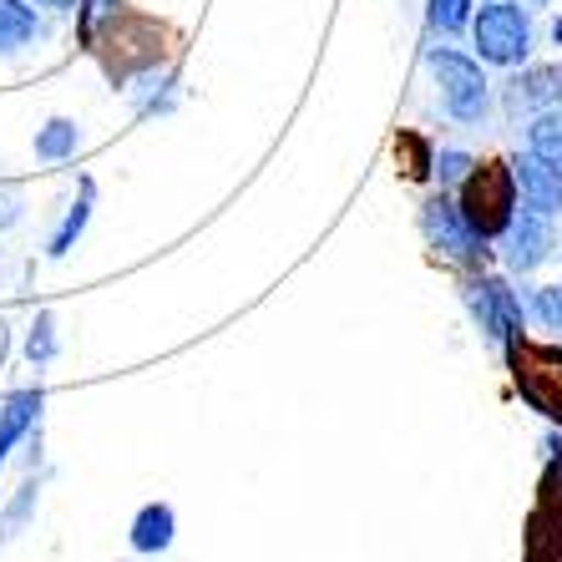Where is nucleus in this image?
Wrapping results in <instances>:
<instances>
[{
	"instance_id": "1",
	"label": "nucleus",
	"mask_w": 562,
	"mask_h": 562,
	"mask_svg": "<svg viewBox=\"0 0 562 562\" xmlns=\"http://www.w3.org/2000/svg\"><path fill=\"white\" fill-rule=\"evenodd\" d=\"M512 209H517V178H512V172H502L497 162H486L482 172H471V188H467V198H461V213H467V223L476 228V234L482 238L507 234Z\"/></svg>"
},
{
	"instance_id": "2",
	"label": "nucleus",
	"mask_w": 562,
	"mask_h": 562,
	"mask_svg": "<svg viewBox=\"0 0 562 562\" xmlns=\"http://www.w3.org/2000/svg\"><path fill=\"white\" fill-rule=\"evenodd\" d=\"M471 36H476V56L492 66H517L527 56V46H532V26H527L522 5H507V0L486 5L471 21Z\"/></svg>"
},
{
	"instance_id": "3",
	"label": "nucleus",
	"mask_w": 562,
	"mask_h": 562,
	"mask_svg": "<svg viewBox=\"0 0 562 562\" xmlns=\"http://www.w3.org/2000/svg\"><path fill=\"white\" fill-rule=\"evenodd\" d=\"M420 228H426V238H431V249L446 254L451 263H476L486 254V238L476 234L467 223V213H461V203H451V198H431L426 209H420Z\"/></svg>"
},
{
	"instance_id": "4",
	"label": "nucleus",
	"mask_w": 562,
	"mask_h": 562,
	"mask_svg": "<svg viewBox=\"0 0 562 562\" xmlns=\"http://www.w3.org/2000/svg\"><path fill=\"white\" fill-rule=\"evenodd\" d=\"M431 71H436V81H441V106L446 112H451L457 122H482V112H486L482 66L467 61V56H457V52H436Z\"/></svg>"
},
{
	"instance_id": "5",
	"label": "nucleus",
	"mask_w": 562,
	"mask_h": 562,
	"mask_svg": "<svg viewBox=\"0 0 562 562\" xmlns=\"http://www.w3.org/2000/svg\"><path fill=\"white\" fill-rule=\"evenodd\" d=\"M467 304H471V314H476V325H482L486 340H497V345L517 340V329H522V304H517V294H512L502 279H471Z\"/></svg>"
},
{
	"instance_id": "6",
	"label": "nucleus",
	"mask_w": 562,
	"mask_h": 562,
	"mask_svg": "<svg viewBox=\"0 0 562 562\" xmlns=\"http://www.w3.org/2000/svg\"><path fill=\"white\" fill-rule=\"evenodd\" d=\"M502 254H507V269L512 274H532L537 263L552 254V228L542 213H512L507 223V238H502Z\"/></svg>"
},
{
	"instance_id": "7",
	"label": "nucleus",
	"mask_w": 562,
	"mask_h": 562,
	"mask_svg": "<svg viewBox=\"0 0 562 562\" xmlns=\"http://www.w3.org/2000/svg\"><path fill=\"white\" fill-rule=\"evenodd\" d=\"M512 178H517V193H522V203L532 213H542V218L562 213V172L548 168L537 153L517 157V162H512Z\"/></svg>"
},
{
	"instance_id": "8",
	"label": "nucleus",
	"mask_w": 562,
	"mask_h": 562,
	"mask_svg": "<svg viewBox=\"0 0 562 562\" xmlns=\"http://www.w3.org/2000/svg\"><path fill=\"white\" fill-rule=\"evenodd\" d=\"M127 537H132V548L147 552V558H153V552H168L172 537H178V512H172L168 502H147V507L132 517Z\"/></svg>"
},
{
	"instance_id": "9",
	"label": "nucleus",
	"mask_w": 562,
	"mask_h": 562,
	"mask_svg": "<svg viewBox=\"0 0 562 562\" xmlns=\"http://www.w3.org/2000/svg\"><path fill=\"white\" fill-rule=\"evenodd\" d=\"M41 406H46V395L41 391H15L5 406H0V467H5V457L15 451V441L36 426Z\"/></svg>"
},
{
	"instance_id": "10",
	"label": "nucleus",
	"mask_w": 562,
	"mask_h": 562,
	"mask_svg": "<svg viewBox=\"0 0 562 562\" xmlns=\"http://www.w3.org/2000/svg\"><path fill=\"white\" fill-rule=\"evenodd\" d=\"M41 36V15L31 0H0V52H21Z\"/></svg>"
},
{
	"instance_id": "11",
	"label": "nucleus",
	"mask_w": 562,
	"mask_h": 562,
	"mask_svg": "<svg viewBox=\"0 0 562 562\" xmlns=\"http://www.w3.org/2000/svg\"><path fill=\"white\" fill-rule=\"evenodd\" d=\"M92 203H97V188H92V178L81 183V193H77V203L66 209V218H61V228L52 234V259H66V254L77 249V238L87 234V223H92Z\"/></svg>"
},
{
	"instance_id": "12",
	"label": "nucleus",
	"mask_w": 562,
	"mask_h": 562,
	"mask_svg": "<svg viewBox=\"0 0 562 562\" xmlns=\"http://www.w3.org/2000/svg\"><path fill=\"white\" fill-rule=\"evenodd\" d=\"M77 147H81V132H77V122H66V117L46 122L36 132V157H46V162H66V157H77Z\"/></svg>"
},
{
	"instance_id": "13",
	"label": "nucleus",
	"mask_w": 562,
	"mask_h": 562,
	"mask_svg": "<svg viewBox=\"0 0 562 562\" xmlns=\"http://www.w3.org/2000/svg\"><path fill=\"white\" fill-rule=\"evenodd\" d=\"M517 102H527V106L562 102V71H552V66H532V71L517 81Z\"/></svg>"
},
{
	"instance_id": "14",
	"label": "nucleus",
	"mask_w": 562,
	"mask_h": 562,
	"mask_svg": "<svg viewBox=\"0 0 562 562\" xmlns=\"http://www.w3.org/2000/svg\"><path fill=\"white\" fill-rule=\"evenodd\" d=\"M532 153L548 162V168L562 172V112H542L532 122Z\"/></svg>"
},
{
	"instance_id": "15",
	"label": "nucleus",
	"mask_w": 562,
	"mask_h": 562,
	"mask_svg": "<svg viewBox=\"0 0 562 562\" xmlns=\"http://www.w3.org/2000/svg\"><path fill=\"white\" fill-rule=\"evenodd\" d=\"M426 15H431V26L441 36H457L471 21V0H426Z\"/></svg>"
},
{
	"instance_id": "16",
	"label": "nucleus",
	"mask_w": 562,
	"mask_h": 562,
	"mask_svg": "<svg viewBox=\"0 0 562 562\" xmlns=\"http://www.w3.org/2000/svg\"><path fill=\"white\" fill-rule=\"evenodd\" d=\"M26 355L36 360V366H46V360H56V319L46 310L36 314V325H31L26 335Z\"/></svg>"
},
{
	"instance_id": "17",
	"label": "nucleus",
	"mask_w": 562,
	"mask_h": 562,
	"mask_svg": "<svg viewBox=\"0 0 562 562\" xmlns=\"http://www.w3.org/2000/svg\"><path fill=\"white\" fill-rule=\"evenodd\" d=\"M117 11V0H77V21H81V36H97L106 15Z\"/></svg>"
},
{
	"instance_id": "18",
	"label": "nucleus",
	"mask_w": 562,
	"mask_h": 562,
	"mask_svg": "<svg viewBox=\"0 0 562 562\" xmlns=\"http://www.w3.org/2000/svg\"><path fill=\"white\" fill-rule=\"evenodd\" d=\"M532 310H537V319H542L548 329H562V289H537Z\"/></svg>"
},
{
	"instance_id": "19",
	"label": "nucleus",
	"mask_w": 562,
	"mask_h": 562,
	"mask_svg": "<svg viewBox=\"0 0 562 562\" xmlns=\"http://www.w3.org/2000/svg\"><path fill=\"white\" fill-rule=\"evenodd\" d=\"M436 178H441V183H461V178H471V157L467 153H441L436 157Z\"/></svg>"
},
{
	"instance_id": "20",
	"label": "nucleus",
	"mask_w": 562,
	"mask_h": 562,
	"mask_svg": "<svg viewBox=\"0 0 562 562\" xmlns=\"http://www.w3.org/2000/svg\"><path fill=\"white\" fill-rule=\"evenodd\" d=\"M31 5H56V11H71L77 0H31Z\"/></svg>"
},
{
	"instance_id": "21",
	"label": "nucleus",
	"mask_w": 562,
	"mask_h": 562,
	"mask_svg": "<svg viewBox=\"0 0 562 562\" xmlns=\"http://www.w3.org/2000/svg\"><path fill=\"white\" fill-rule=\"evenodd\" d=\"M5 345H11V335H5V319H0V360H5Z\"/></svg>"
}]
</instances>
